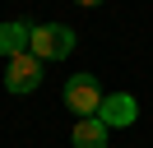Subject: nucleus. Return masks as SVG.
Returning a JSON list of instances; mask_svg holds the SVG:
<instances>
[{
	"label": "nucleus",
	"instance_id": "obj_5",
	"mask_svg": "<svg viewBox=\"0 0 153 148\" xmlns=\"http://www.w3.org/2000/svg\"><path fill=\"white\" fill-rule=\"evenodd\" d=\"M28 42H33V23H0V56L10 60V56H23L28 51Z\"/></svg>",
	"mask_w": 153,
	"mask_h": 148
},
{
	"label": "nucleus",
	"instance_id": "obj_7",
	"mask_svg": "<svg viewBox=\"0 0 153 148\" xmlns=\"http://www.w3.org/2000/svg\"><path fill=\"white\" fill-rule=\"evenodd\" d=\"M74 5H88V9H93V5H102V0H74Z\"/></svg>",
	"mask_w": 153,
	"mask_h": 148
},
{
	"label": "nucleus",
	"instance_id": "obj_3",
	"mask_svg": "<svg viewBox=\"0 0 153 148\" xmlns=\"http://www.w3.org/2000/svg\"><path fill=\"white\" fill-rule=\"evenodd\" d=\"M42 70H47V60H37L33 51L10 56V65H5V88L10 92H33L42 83Z\"/></svg>",
	"mask_w": 153,
	"mask_h": 148
},
{
	"label": "nucleus",
	"instance_id": "obj_4",
	"mask_svg": "<svg viewBox=\"0 0 153 148\" xmlns=\"http://www.w3.org/2000/svg\"><path fill=\"white\" fill-rule=\"evenodd\" d=\"M97 120H102L107 130H116V125H134L139 120V102L130 97V92H111V97H102V107H97Z\"/></svg>",
	"mask_w": 153,
	"mask_h": 148
},
{
	"label": "nucleus",
	"instance_id": "obj_2",
	"mask_svg": "<svg viewBox=\"0 0 153 148\" xmlns=\"http://www.w3.org/2000/svg\"><path fill=\"white\" fill-rule=\"evenodd\" d=\"M60 97H65V107L79 111V116H97V107H102V88H97L93 74H70Z\"/></svg>",
	"mask_w": 153,
	"mask_h": 148
},
{
	"label": "nucleus",
	"instance_id": "obj_1",
	"mask_svg": "<svg viewBox=\"0 0 153 148\" xmlns=\"http://www.w3.org/2000/svg\"><path fill=\"white\" fill-rule=\"evenodd\" d=\"M28 51L37 56V60H65V56L74 51V28H65V23H37Z\"/></svg>",
	"mask_w": 153,
	"mask_h": 148
},
{
	"label": "nucleus",
	"instance_id": "obj_6",
	"mask_svg": "<svg viewBox=\"0 0 153 148\" xmlns=\"http://www.w3.org/2000/svg\"><path fill=\"white\" fill-rule=\"evenodd\" d=\"M70 139H74V148H107V125L97 116H79Z\"/></svg>",
	"mask_w": 153,
	"mask_h": 148
}]
</instances>
